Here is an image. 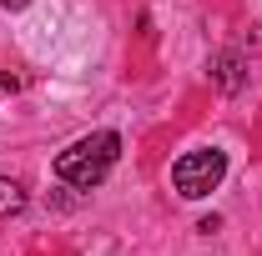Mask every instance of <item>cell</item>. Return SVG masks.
Instances as JSON below:
<instances>
[{
    "label": "cell",
    "mask_w": 262,
    "mask_h": 256,
    "mask_svg": "<svg viewBox=\"0 0 262 256\" xmlns=\"http://www.w3.org/2000/svg\"><path fill=\"white\" fill-rule=\"evenodd\" d=\"M222 176H227V156H222V151H187V156L171 166V186H177L182 201L212 196L222 186Z\"/></svg>",
    "instance_id": "obj_2"
},
{
    "label": "cell",
    "mask_w": 262,
    "mask_h": 256,
    "mask_svg": "<svg viewBox=\"0 0 262 256\" xmlns=\"http://www.w3.org/2000/svg\"><path fill=\"white\" fill-rule=\"evenodd\" d=\"M20 211H26V186L0 176V216H20Z\"/></svg>",
    "instance_id": "obj_4"
},
{
    "label": "cell",
    "mask_w": 262,
    "mask_h": 256,
    "mask_svg": "<svg viewBox=\"0 0 262 256\" xmlns=\"http://www.w3.org/2000/svg\"><path fill=\"white\" fill-rule=\"evenodd\" d=\"M0 5H5V10H26L31 0H0Z\"/></svg>",
    "instance_id": "obj_6"
},
{
    "label": "cell",
    "mask_w": 262,
    "mask_h": 256,
    "mask_svg": "<svg viewBox=\"0 0 262 256\" xmlns=\"http://www.w3.org/2000/svg\"><path fill=\"white\" fill-rule=\"evenodd\" d=\"M212 75H217L222 91H237V86H242V56H237V50H222V56L212 61Z\"/></svg>",
    "instance_id": "obj_3"
},
{
    "label": "cell",
    "mask_w": 262,
    "mask_h": 256,
    "mask_svg": "<svg viewBox=\"0 0 262 256\" xmlns=\"http://www.w3.org/2000/svg\"><path fill=\"white\" fill-rule=\"evenodd\" d=\"M116 156H121V136L116 131H91V136L71 141L61 156H56V176H61L66 186H76V191H91V186H101L111 176Z\"/></svg>",
    "instance_id": "obj_1"
},
{
    "label": "cell",
    "mask_w": 262,
    "mask_h": 256,
    "mask_svg": "<svg viewBox=\"0 0 262 256\" xmlns=\"http://www.w3.org/2000/svg\"><path fill=\"white\" fill-rule=\"evenodd\" d=\"M0 91H15V75H5V70H0Z\"/></svg>",
    "instance_id": "obj_5"
}]
</instances>
